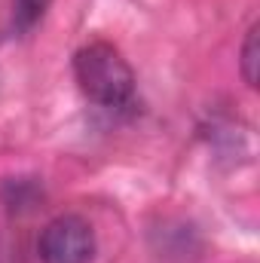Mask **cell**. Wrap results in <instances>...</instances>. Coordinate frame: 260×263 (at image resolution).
I'll return each instance as SVG.
<instances>
[{
  "instance_id": "obj_1",
  "label": "cell",
  "mask_w": 260,
  "mask_h": 263,
  "mask_svg": "<svg viewBox=\"0 0 260 263\" xmlns=\"http://www.w3.org/2000/svg\"><path fill=\"white\" fill-rule=\"evenodd\" d=\"M73 77L80 92L107 110H123L135 101V70L123 52L107 40H92L73 55Z\"/></svg>"
},
{
  "instance_id": "obj_2",
  "label": "cell",
  "mask_w": 260,
  "mask_h": 263,
  "mask_svg": "<svg viewBox=\"0 0 260 263\" xmlns=\"http://www.w3.org/2000/svg\"><path fill=\"white\" fill-rule=\"evenodd\" d=\"M40 263H89L95 254V233L86 217L62 214L46 223L37 242Z\"/></svg>"
},
{
  "instance_id": "obj_3",
  "label": "cell",
  "mask_w": 260,
  "mask_h": 263,
  "mask_svg": "<svg viewBox=\"0 0 260 263\" xmlns=\"http://www.w3.org/2000/svg\"><path fill=\"white\" fill-rule=\"evenodd\" d=\"M52 6V0H12V22L22 34H28L31 28H37L46 15V9Z\"/></svg>"
},
{
  "instance_id": "obj_4",
  "label": "cell",
  "mask_w": 260,
  "mask_h": 263,
  "mask_svg": "<svg viewBox=\"0 0 260 263\" xmlns=\"http://www.w3.org/2000/svg\"><path fill=\"white\" fill-rule=\"evenodd\" d=\"M260 49H257V25H251L248 28V34H245V43H242V77H245V83L254 89L257 86V65H260Z\"/></svg>"
}]
</instances>
